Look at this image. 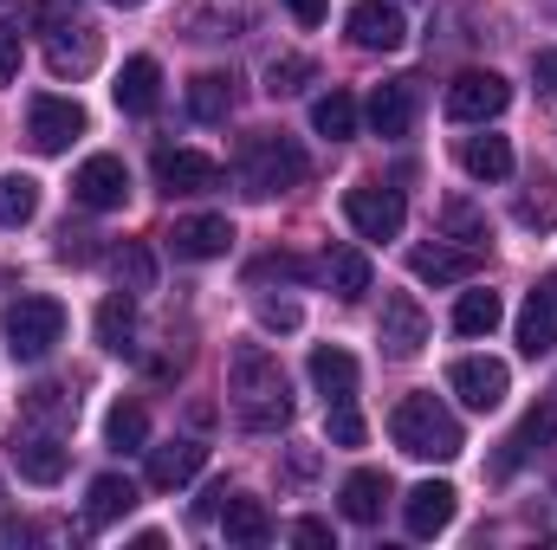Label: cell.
I'll use <instances>...</instances> for the list:
<instances>
[{"label":"cell","instance_id":"d590c367","mask_svg":"<svg viewBox=\"0 0 557 550\" xmlns=\"http://www.w3.org/2000/svg\"><path fill=\"white\" fill-rule=\"evenodd\" d=\"M111 273H117V285H124V291H149V285H156V260H149V247L124 240V247L111 253Z\"/></svg>","mask_w":557,"mask_h":550},{"label":"cell","instance_id":"7c38bea8","mask_svg":"<svg viewBox=\"0 0 557 550\" xmlns=\"http://www.w3.org/2000/svg\"><path fill=\"white\" fill-rule=\"evenodd\" d=\"M344 26H350V39H357L363 52H396V46L409 39V20H403L396 0H357Z\"/></svg>","mask_w":557,"mask_h":550},{"label":"cell","instance_id":"9a60e30c","mask_svg":"<svg viewBox=\"0 0 557 550\" xmlns=\"http://www.w3.org/2000/svg\"><path fill=\"white\" fill-rule=\"evenodd\" d=\"M519 350L539 363V357H552L557 350V285H532L525 291V304H519Z\"/></svg>","mask_w":557,"mask_h":550},{"label":"cell","instance_id":"60d3db41","mask_svg":"<svg viewBox=\"0 0 557 550\" xmlns=\"http://www.w3.org/2000/svg\"><path fill=\"white\" fill-rule=\"evenodd\" d=\"M539 188H545V195H525V201H519V221L545 234V227H552V214H557V201H552V182H539Z\"/></svg>","mask_w":557,"mask_h":550},{"label":"cell","instance_id":"4fadbf2b","mask_svg":"<svg viewBox=\"0 0 557 550\" xmlns=\"http://www.w3.org/2000/svg\"><path fill=\"white\" fill-rule=\"evenodd\" d=\"M156 182L169 195H214L221 188V162L201 155V149H162L156 155Z\"/></svg>","mask_w":557,"mask_h":550},{"label":"cell","instance_id":"ffe728a7","mask_svg":"<svg viewBox=\"0 0 557 550\" xmlns=\"http://www.w3.org/2000/svg\"><path fill=\"white\" fill-rule=\"evenodd\" d=\"M311 383H318L324 409H331V402H357V357L337 350V343H318V350H311Z\"/></svg>","mask_w":557,"mask_h":550},{"label":"cell","instance_id":"7a4b0ae2","mask_svg":"<svg viewBox=\"0 0 557 550\" xmlns=\"http://www.w3.org/2000/svg\"><path fill=\"white\" fill-rule=\"evenodd\" d=\"M389 440H396L409 460H454V453L467 447L460 421H454V409H447L441 396H403L396 414H389Z\"/></svg>","mask_w":557,"mask_h":550},{"label":"cell","instance_id":"d6986e66","mask_svg":"<svg viewBox=\"0 0 557 550\" xmlns=\"http://www.w3.org/2000/svg\"><path fill=\"white\" fill-rule=\"evenodd\" d=\"M111 91H117V111H124V117H149V111L162 104V65L143 59V52L137 59H124V72H117Z\"/></svg>","mask_w":557,"mask_h":550},{"label":"cell","instance_id":"8992f818","mask_svg":"<svg viewBox=\"0 0 557 550\" xmlns=\"http://www.w3.org/2000/svg\"><path fill=\"white\" fill-rule=\"evenodd\" d=\"M506 104H512V85L499 72H460L447 85V117L454 124H493Z\"/></svg>","mask_w":557,"mask_h":550},{"label":"cell","instance_id":"6da1fadb","mask_svg":"<svg viewBox=\"0 0 557 550\" xmlns=\"http://www.w3.org/2000/svg\"><path fill=\"white\" fill-rule=\"evenodd\" d=\"M227 402L240 414L247 434H278L292 421V389H285V370L260 343H240L234 363H227Z\"/></svg>","mask_w":557,"mask_h":550},{"label":"cell","instance_id":"30bf717a","mask_svg":"<svg viewBox=\"0 0 557 550\" xmlns=\"http://www.w3.org/2000/svg\"><path fill=\"white\" fill-rule=\"evenodd\" d=\"M65 460H72V447L59 440V427H13V466L33 486H59L65 479Z\"/></svg>","mask_w":557,"mask_h":550},{"label":"cell","instance_id":"7402d4cb","mask_svg":"<svg viewBox=\"0 0 557 550\" xmlns=\"http://www.w3.org/2000/svg\"><path fill=\"white\" fill-rule=\"evenodd\" d=\"M473 260H480V253L434 240V247H416V253H409V273H416L421 285H467V278H473Z\"/></svg>","mask_w":557,"mask_h":550},{"label":"cell","instance_id":"8d00e7d4","mask_svg":"<svg viewBox=\"0 0 557 550\" xmlns=\"http://www.w3.org/2000/svg\"><path fill=\"white\" fill-rule=\"evenodd\" d=\"M78 414V402L59 389V383H39V389H26V421H46V427H65Z\"/></svg>","mask_w":557,"mask_h":550},{"label":"cell","instance_id":"f35d334b","mask_svg":"<svg viewBox=\"0 0 557 550\" xmlns=\"http://www.w3.org/2000/svg\"><path fill=\"white\" fill-rule=\"evenodd\" d=\"M91 240H98V234H85V227H72V221H65V227H59V260H65V266L98 260V247H91Z\"/></svg>","mask_w":557,"mask_h":550},{"label":"cell","instance_id":"f1b7e54d","mask_svg":"<svg viewBox=\"0 0 557 550\" xmlns=\"http://www.w3.org/2000/svg\"><path fill=\"white\" fill-rule=\"evenodd\" d=\"M227 111H234V78H221V72L188 78V117L195 124H227Z\"/></svg>","mask_w":557,"mask_h":550},{"label":"cell","instance_id":"52a82bcc","mask_svg":"<svg viewBox=\"0 0 557 550\" xmlns=\"http://www.w3.org/2000/svg\"><path fill=\"white\" fill-rule=\"evenodd\" d=\"M78 137H85V111L72 98H33L26 104V142L39 155H59V149H72Z\"/></svg>","mask_w":557,"mask_h":550},{"label":"cell","instance_id":"4dcf8cb0","mask_svg":"<svg viewBox=\"0 0 557 550\" xmlns=\"http://www.w3.org/2000/svg\"><path fill=\"white\" fill-rule=\"evenodd\" d=\"M499 317H506L499 291H460V304H454V330H460V337H493Z\"/></svg>","mask_w":557,"mask_h":550},{"label":"cell","instance_id":"ba28073f","mask_svg":"<svg viewBox=\"0 0 557 550\" xmlns=\"http://www.w3.org/2000/svg\"><path fill=\"white\" fill-rule=\"evenodd\" d=\"M447 389H454L473 414H493L499 402H506L512 376H506V363H499V357H460V363L447 370Z\"/></svg>","mask_w":557,"mask_h":550},{"label":"cell","instance_id":"83f0119b","mask_svg":"<svg viewBox=\"0 0 557 550\" xmlns=\"http://www.w3.org/2000/svg\"><path fill=\"white\" fill-rule=\"evenodd\" d=\"M324 278H331V291H337V298H363V291L376 285L363 247H331V253H324Z\"/></svg>","mask_w":557,"mask_h":550},{"label":"cell","instance_id":"7dc6e473","mask_svg":"<svg viewBox=\"0 0 557 550\" xmlns=\"http://www.w3.org/2000/svg\"><path fill=\"white\" fill-rule=\"evenodd\" d=\"M311 473H318V453H311V447H298V453H292V479H311Z\"/></svg>","mask_w":557,"mask_h":550},{"label":"cell","instance_id":"d6a6232c","mask_svg":"<svg viewBox=\"0 0 557 550\" xmlns=\"http://www.w3.org/2000/svg\"><path fill=\"white\" fill-rule=\"evenodd\" d=\"M33 214H39V182L33 175H0V227L20 234Z\"/></svg>","mask_w":557,"mask_h":550},{"label":"cell","instance_id":"5bb4252c","mask_svg":"<svg viewBox=\"0 0 557 550\" xmlns=\"http://www.w3.org/2000/svg\"><path fill=\"white\" fill-rule=\"evenodd\" d=\"M234 247V221L227 214H188L169 227V253L175 260H221Z\"/></svg>","mask_w":557,"mask_h":550},{"label":"cell","instance_id":"b9f144b4","mask_svg":"<svg viewBox=\"0 0 557 550\" xmlns=\"http://www.w3.org/2000/svg\"><path fill=\"white\" fill-rule=\"evenodd\" d=\"M298 317H305V311H298L292 298H267V304H260V324H267V330H298Z\"/></svg>","mask_w":557,"mask_h":550},{"label":"cell","instance_id":"f6af8a7d","mask_svg":"<svg viewBox=\"0 0 557 550\" xmlns=\"http://www.w3.org/2000/svg\"><path fill=\"white\" fill-rule=\"evenodd\" d=\"M285 13H292L298 26H324V13H331V0H285Z\"/></svg>","mask_w":557,"mask_h":550},{"label":"cell","instance_id":"44dd1931","mask_svg":"<svg viewBox=\"0 0 557 550\" xmlns=\"http://www.w3.org/2000/svg\"><path fill=\"white\" fill-rule=\"evenodd\" d=\"M552 440H557V402H539V409L512 427V440H506V453H499V473H519V466H525L539 447H552Z\"/></svg>","mask_w":557,"mask_h":550},{"label":"cell","instance_id":"836d02e7","mask_svg":"<svg viewBox=\"0 0 557 550\" xmlns=\"http://www.w3.org/2000/svg\"><path fill=\"white\" fill-rule=\"evenodd\" d=\"M311 130H318V137H331V142L357 137V98H350V91L318 98V104H311Z\"/></svg>","mask_w":557,"mask_h":550},{"label":"cell","instance_id":"74e56055","mask_svg":"<svg viewBox=\"0 0 557 550\" xmlns=\"http://www.w3.org/2000/svg\"><path fill=\"white\" fill-rule=\"evenodd\" d=\"M311 78H318V65H311V59H273V65H267V91H273V98L305 91Z\"/></svg>","mask_w":557,"mask_h":550},{"label":"cell","instance_id":"5b68a950","mask_svg":"<svg viewBox=\"0 0 557 550\" xmlns=\"http://www.w3.org/2000/svg\"><path fill=\"white\" fill-rule=\"evenodd\" d=\"M344 221L357 227V240H396L403 221H409V208H403L396 188H383V182H357V188L344 195Z\"/></svg>","mask_w":557,"mask_h":550},{"label":"cell","instance_id":"277c9868","mask_svg":"<svg viewBox=\"0 0 557 550\" xmlns=\"http://www.w3.org/2000/svg\"><path fill=\"white\" fill-rule=\"evenodd\" d=\"M305 175H311V162H305V149L285 130H260V137L240 142V182H247V195H285Z\"/></svg>","mask_w":557,"mask_h":550},{"label":"cell","instance_id":"603a6c76","mask_svg":"<svg viewBox=\"0 0 557 550\" xmlns=\"http://www.w3.org/2000/svg\"><path fill=\"white\" fill-rule=\"evenodd\" d=\"M221 532H227V545L260 550L267 538H273V512H267V499H247V492H234V499H227V512H221Z\"/></svg>","mask_w":557,"mask_h":550},{"label":"cell","instance_id":"8fae6325","mask_svg":"<svg viewBox=\"0 0 557 550\" xmlns=\"http://www.w3.org/2000/svg\"><path fill=\"white\" fill-rule=\"evenodd\" d=\"M416 111H421V78H389L370 91V130L383 142H403L416 130Z\"/></svg>","mask_w":557,"mask_h":550},{"label":"cell","instance_id":"9c48e42d","mask_svg":"<svg viewBox=\"0 0 557 550\" xmlns=\"http://www.w3.org/2000/svg\"><path fill=\"white\" fill-rule=\"evenodd\" d=\"M124 195H131L124 155H91V162L72 175V201H78L85 214H111V208H124Z\"/></svg>","mask_w":557,"mask_h":550},{"label":"cell","instance_id":"2e32d148","mask_svg":"<svg viewBox=\"0 0 557 550\" xmlns=\"http://www.w3.org/2000/svg\"><path fill=\"white\" fill-rule=\"evenodd\" d=\"M421 343H428V311L409 291H389L383 298V350L409 363V357H421Z\"/></svg>","mask_w":557,"mask_h":550},{"label":"cell","instance_id":"7bdbcfd3","mask_svg":"<svg viewBox=\"0 0 557 550\" xmlns=\"http://www.w3.org/2000/svg\"><path fill=\"white\" fill-rule=\"evenodd\" d=\"M20 78V26H0V85Z\"/></svg>","mask_w":557,"mask_h":550},{"label":"cell","instance_id":"e575fe53","mask_svg":"<svg viewBox=\"0 0 557 550\" xmlns=\"http://www.w3.org/2000/svg\"><path fill=\"white\" fill-rule=\"evenodd\" d=\"M104 440L117 447V453H137L143 440H149V414L137 402H117V409L104 414Z\"/></svg>","mask_w":557,"mask_h":550},{"label":"cell","instance_id":"484cf974","mask_svg":"<svg viewBox=\"0 0 557 550\" xmlns=\"http://www.w3.org/2000/svg\"><path fill=\"white\" fill-rule=\"evenodd\" d=\"M337 499H344V518H350V525H376V518H383V499H389V479L363 466V473H350V479H344V492H337Z\"/></svg>","mask_w":557,"mask_h":550},{"label":"cell","instance_id":"f546056e","mask_svg":"<svg viewBox=\"0 0 557 550\" xmlns=\"http://www.w3.org/2000/svg\"><path fill=\"white\" fill-rule=\"evenodd\" d=\"M131 337H137V304H131V291L117 285V291L98 304V343L124 357V350H131Z\"/></svg>","mask_w":557,"mask_h":550},{"label":"cell","instance_id":"4316f807","mask_svg":"<svg viewBox=\"0 0 557 550\" xmlns=\"http://www.w3.org/2000/svg\"><path fill=\"white\" fill-rule=\"evenodd\" d=\"M131 505H137V479H124V473H98L91 492H85V518H91V525H111V518H124Z\"/></svg>","mask_w":557,"mask_h":550},{"label":"cell","instance_id":"c3c4849f","mask_svg":"<svg viewBox=\"0 0 557 550\" xmlns=\"http://www.w3.org/2000/svg\"><path fill=\"white\" fill-rule=\"evenodd\" d=\"M292 538H298V545H324V538H331V525H318V518H305V525H298Z\"/></svg>","mask_w":557,"mask_h":550},{"label":"cell","instance_id":"ac0fdd59","mask_svg":"<svg viewBox=\"0 0 557 550\" xmlns=\"http://www.w3.org/2000/svg\"><path fill=\"white\" fill-rule=\"evenodd\" d=\"M201 466H208V447H201V440H169V447H149V473H143V479H149L156 492H175V486H188Z\"/></svg>","mask_w":557,"mask_h":550},{"label":"cell","instance_id":"cb8c5ba5","mask_svg":"<svg viewBox=\"0 0 557 550\" xmlns=\"http://www.w3.org/2000/svg\"><path fill=\"white\" fill-rule=\"evenodd\" d=\"M46 65H52L59 78H85V72L98 65V33H85V26H59L52 46H46Z\"/></svg>","mask_w":557,"mask_h":550},{"label":"cell","instance_id":"681fc988","mask_svg":"<svg viewBox=\"0 0 557 550\" xmlns=\"http://www.w3.org/2000/svg\"><path fill=\"white\" fill-rule=\"evenodd\" d=\"M124 7H137V0H124Z\"/></svg>","mask_w":557,"mask_h":550},{"label":"cell","instance_id":"ab89813d","mask_svg":"<svg viewBox=\"0 0 557 550\" xmlns=\"http://www.w3.org/2000/svg\"><path fill=\"white\" fill-rule=\"evenodd\" d=\"M331 440L337 447H363V414L350 402H331Z\"/></svg>","mask_w":557,"mask_h":550},{"label":"cell","instance_id":"1f68e13d","mask_svg":"<svg viewBox=\"0 0 557 550\" xmlns=\"http://www.w3.org/2000/svg\"><path fill=\"white\" fill-rule=\"evenodd\" d=\"M441 234H447V240H460L467 253H486V247H493L486 214H480L473 201H447V208H441Z\"/></svg>","mask_w":557,"mask_h":550},{"label":"cell","instance_id":"ee69618b","mask_svg":"<svg viewBox=\"0 0 557 550\" xmlns=\"http://www.w3.org/2000/svg\"><path fill=\"white\" fill-rule=\"evenodd\" d=\"M305 278V260H292V253H273V260H260V266H253V278Z\"/></svg>","mask_w":557,"mask_h":550},{"label":"cell","instance_id":"e0dca14e","mask_svg":"<svg viewBox=\"0 0 557 550\" xmlns=\"http://www.w3.org/2000/svg\"><path fill=\"white\" fill-rule=\"evenodd\" d=\"M403 525H409V538H441L454 525V486L447 479H421L403 499Z\"/></svg>","mask_w":557,"mask_h":550},{"label":"cell","instance_id":"3957f363","mask_svg":"<svg viewBox=\"0 0 557 550\" xmlns=\"http://www.w3.org/2000/svg\"><path fill=\"white\" fill-rule=\"evenodd\" d=\"M0 330H7V357L13 363H46L65 343V304L46 298V291H20L0 311Z\"/></svg>","mask_w":557,"mask_h":550},{"label":"cell","instance_id":"d4e9b609","mask_svg":"<svg viewBox=\"0 0 557 550\" xmlns=\"http://www.w3.org/2000/svg\"><path fill=\"white\" fill-rule=\"evenodd\" d=\"M460 168L473 175V182H506L512 175V142L506 137H460Z\"/></svg>","mask_w":557,"mask_h":550},{"label":"cell","instance_id":"bcb514c9","mask_svg":"<svg viewBox=\"0 0 557 550\" xmlns=\"http://www.w3.org/2000/svg\"><path fill=\"white\" fill-rule=\"evenodd\" d=\"M532 78H539L545 98H557V52H539V59H532Z\"/></svg>","mask_w":557,"mask_h":550}]
</instances>
